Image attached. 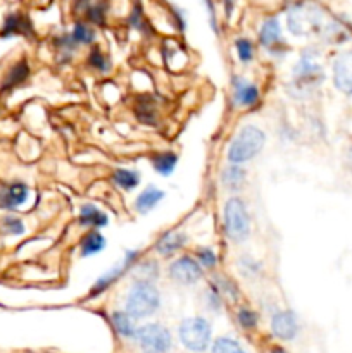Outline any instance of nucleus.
<instances>
[{"label": "nucleus", "mask_w": 352, "mask_h": 353, "mask_svg": "<svg viewBox=\"0 0 352 353\" xmlns=\"http://www.w3.org/2000/svg\"><path fill=\"white\" fill-rule=\"evenodd\" d=\"M159 302H161V296H159L157 288L152 285V281L138 279L128 293L126 312L133 319H141V317L154 314L157 310Z\"/></svg>", "instance_id": "obj_1"}, {"label": "nucleus", "mask_w": 352, "mask_h": 353, "mask_svg": "<svg viewBox=\"0 0 352 353\" xmlns=\"http://www.w3.org/2000/svg\"><path fill=\"white\" fill-rule=\"evenodd\" d=\"M266 137L259 128L245 126L238 131L235 140L231 141L228 148V161L231 164H242V162L251 161L252 157L259 154L264 147Z\"/></svg>", "instance_id": "obj_2"}, {"label": "nucleus", "mask_w": 352, "mask_h": 353, "mask_svg": "<svg viewBox=\"0 0 352 353\" xmlns=\"http://www.w3.org/2000/svg\"><path fill=\"white\" fill-rule=\"evenodd\" d=\"M224 231L233 241H244L251 231V217L240 199H230L224 205Z\"/></svg>", "instance_id": "obj_3"}, {"label": "nucleus", "mask_w": 352, "mask_h": 353, "mask_svg": "<svg viewBox=\"0 0 352 353\" xmlns=\"http://www.w3.org/2000/svg\"><path fill=\"white\" fill-rule=\"evenodd\" d=\"M179 340L188 350L204 352L211 343V326L202 317H190L179 326Z\"/></svg>", "instance_id": "obj_4"}, {"label": "nucleus", "mask_w": 352, "mask_h": 353, "mask_svg": "<svg viewBox=\"0 0 352 353\" xmlns=\"http://www.w3.org/2000/svg\"><path fill=\"white\" fill-rule=\"evenodd\" d=\"M323 79L324 74L321 65L314 61L313 55L304 54L299 64H297L295 71H293V88L297 92H311L313 88L320 86L323 83Z\"/></svg>", "instance_id": "obj_5"}, {"label": "nucleus", "mask_w": 352, "mask_h": 353, "mask_svg": "<svg viewBox=\"0 0 352 353\" xmlns=\"http://www.w3.org/2000/svg\"><path fill=\"white\" fill-rule=\"evenodd\" d=\"M135 338L145 353H164L171 347V334L159 324H147L137 330Z\"/></svg>", "instance_id": "obj_6"}, {"label": "nucleus", "mask_w": 352, "mask_h": 353, "mask_svg": "<svg viewBox=\"0 0 352 353\" xmlns=\"http://www.w3.org/2000/svg\"><path fill=\"white\" fill-rule=\"evenodd\" d=\"M289 30L297 37H307L316 33L321 28V12L320 10L307 9L304 6H295L289 12Z\"/></svg>", "instance_id": "obj_7"}, {"label": "nucleus", "mask_w": 352, "mask_h": 353, "mask_svg": "<svg viewBox=\"0 0 352 353\" xmlns=\"http://www.w3.org/2000/svg\"><path fill=\"white\" fill-rule=\"evenodd\" d=\"M169 278L182 285H193L202 278V268L192 257H179L169 265Z\"/></svg>", "instance_id": "obj_8"}, {"label": "nucleus", "mask_w": 352, "mask_h": 353, "mask_svg": "<svg viewBox=\"0 0 352 353\" xmlns=\"http://www.w3.org/2000/svg\"><path fill=\"white\" fill-rule=\"evenodd\" d=\"M333 83L345 95H352V50H345L333 61Z\"/></svg>", "instance_id": "obj_9"}, {"label": "nucleus", "mask_w": 352, "mask_h": 353, "mask_svg": "<svg viewBox=\"0 0 352 353\" xmlns=\"http://www.w3.org/2000/svg\"><path fill=\"white\" fill-rule=\"evenodd\" d=\"M138 257H140V250L128 252L126 257H124V261H123V264H117L116 268L109 269V271H107L106 274H104L102 278L95 283V285H93L92 292L90 293L95 296V295H100L102 292H106L107 288H110V285H113V283H116L121 276H124V272H126L128 269L135 264V262H137Z\"/></svg>", "instance_id": "obj_10"}, {"label": "nucleus", "mask_w": 352, "mask_h": 353, "mask_svg": "<svg viewBox=\"0 0 352 353\" xmlns=\"http://www.w3.org/2000/svg\"><path fill=\"white\" fill-rule=\"evenodd\" d=\"M30 190L24 183L14 181L0 186V207L2 209H17L28 200Z\"/></svg>", "instance_id": "obj_11"}, {"label": "nucleus", "mask_w": 352, "mask_h": 353, "mask_svg": "<svg viewBox=\"0 0 352 353\" xmlns=\"http://www.w3.org/2000/svg\"><path fill=\"white\" fill-rule=\"evenodd\" d=\"M31 34H33L31 21L23 14H9L3 21L2 30H0V38L31 37Z\"/></svg>", "instance_id": "obj_12"}, {"label": "nucleus", "mask_w": 352, "mask_h": 353, "mask_svg": "<svg viewBox=\"0 0 352 353\" xmlns=\"http://www.w3.org/2000/svg\"><path fill=\"white\" fill-rule=\"evenodd\" d=\"M271 331L275 336L282 338V340H292V338H295L297 331H299V324H297L293 312L286 310V312L275 314L271 319Z\"/></svg>", "instance_id": "obj_13"}, {"label": "nucleus", "mask_w": 352, "mask_h": 353, "mask_svg": "<svg viewBox=\"0 0 352 353\" xmlns=\"http://www.w3.org/2000/svg\"><path fill=\"white\" fill-rule=\"evenodd\" d=\"M259 41L262 47L269 48V50H275L276 45L282 43V28H280L276 17H268L262 23L261 31H259Z\"/></svg>", "instance_id": "obj_14"}, {"label": "nucleus", "mask_w": 352, "mask_h": 353, "mask_svg": "<svg viewBox=\"0 0 352 353\" xmlns=\"http://www.w3.org/2000/svg\"><path fill=\"white\" fill-rule=\"evenodd\" d=\"M235 85V102L240 103L244 107H252L257 103L259 100V90L255 85H251L245 79L235 78L233 79Z\"/></svg>", "instance_id": "obj_15"}, {"label": "nucleus", "mask_w": 352, "mask_h": 353, "mask_svg": "<svg viewBox=\"0 0 352 353\" xmlns=\"http://www.w3.org/2000/svg\"><path fill=\"white\" fill-rule=\"evenodd\" d=\"M28 76H30V64H28L26 59H23V61L16 62V64L9 69V72H7L6 78H3L2 92H7V90H12L16 88V86L23 85L28 79Z\"/></svg>", "instance_id": "obj_16"}, {"label": "nucleus", "mask_w": 352, "mask_h": 353, "mask_svg": "<svg viewBox=\"0 0 352 353\" xmlns=\"http://www.w3.org/2000/svg\"><path fill=\"white\" fill-rule=\"evenodd\" d=\"M185 243H186V234L179 233V231H175V233H166L164 236L159 238L155 248H157V252L161 255L169 257V255L175 254L176 250H179Z\"/></svg>", "instance_id": "obj_17"}, {"label": "nucleus", "mask_w": 352, "mask_h": 353, "mask_svg": "<svg viewBox=\"0 0 352 353\" xmlns=\"http://www.w3.org/2000/svg\"><path fill=\"white\" fill-rule=\"evenodd\" d=\"M79 224L81 226H92V228H104L109 224L106 214L100 209H97L92 203H85L79 210Z\"/></svg>", "instance_id": "obj_18"}, {"label": "nucleus", "mask_w": 352, "mask_h": 353, "mask_svg": "<svg viewBox=\"0 0 352 353\" xmlns=\"http://www.w3.org/2000/svg\"><path fill=\"white\" fill-rule=\"evenodd\" d=\"M162 199H164V192H161V190L155 188V186H148L147 190H144V192L138 195L137 202H135V209L140 214H147L150 212Z\"/></svg>", "instance_id": "obj_19"}, {"label": "nucleus", "mask_w": 352, "mask_h": 353, "mask_svg": "<svg viewBox=\"0 0 352 353\" xmlns=\"http://www.w3.org/2000/svg\"><path fill=\"white\" fill-rule=\"evenodd\" d=\"M81 248V257H90V255H97L106 248V238L99 233V231H90L79 243Z\"/></svg>", "instance_id": "obj_20"}, {"label": "nucleus", "mask_w": 352, "mask_h": 353, "mask_svg": "<svg viewBox=\"0 0 352 353\" xmlns=\"http://www.w3.org/2000/svg\"><path fill=\"white\" fill-rule=\"evenodd\" d=\"M113 326L116 327L117 333L124 338H135L137 334V327H135L133 317L130 316L128 312H113Z\"/></svg>", "instance_id": "obj_21"}, {"label": "nucleus", "mask_w": 352, "mask_h": 353, "mask_svg": "<svg viewBox=\"0 0 352 353\" xmlns=\"http://www.w3.org/2000/svg\"><path fill=\"white\" fill-rule=\"evenodd\" d=\"M176 164H178V157L173 152H164V154H157L152 157V165L161 176L171 174L175 171Z\"/></svg>", "instance_id": "obj_22"}, {"label": "nucleus", "mask_w": 352, "mask_h": 353, "mask_svg": "<svg viewBox=\"0 0 352 353\" xmlns=\"http://www.w3.org/2000/svg\"><path fill=\"white\" fill-rule=\"evenodd\" d=\"M113 179L119 188L130 192L140 185V172L130 171V169H117V171H114Z\"/></svg>", "instance_id": "obj_23"}, {"label": "nucleus", "mask_w": 352, "mask_h": 353, "mask_svg": "<svg viewBox=\"0 0 352 353\" xmlns=\"http://www.w3.org/2000/svg\"><path fill=\"white\" fill-rule=\"evenodd\" d=\"M238 165H240V164L228 165V168L223 171V176H221L224 186H226V188H230V190H235V192H238V190L242 188V185H244V181H245V172L242 171Z\"/></svg>", "instance_id": "obj_24"}, {"label": "nucleus", "mask_w": 352, "mask_h": 353, "mask_svg": "<svg viewBox=\"0 0 352 353\" xmlns=\"http://www.w3.org/2000/svg\"><path fill=\"white\" fill-rule=\"evenodd\" d=\"M71 37L76 43L90 45L93 43V40H95V31H93V28L88 26V24L76 23L75 28H72Z\"/></svg>", "instance_id": "obj_25"}, {"label": "nucleus", "mask_w": 352, "mask_h": 353, "mask_svg": "<svg viewBox=\"0 0 352 353\" xmlns=\"http://www.w3.org/2000/svg\"><path fill=\"white\" fill-rule=\"evenodd\" d=\"M0 231L3 234H12V236H19L24 233V224L23 221L17 219L14 216H7L0 221Z\"/></svg>", "instance_id": "obj_26"}, {"label": "nucleus", "mask_w": 352, "mask_h": 353, "mask_svg": "<svg viewBox=\"0 0 352 353\" xmlns=\"http://www.w3.org/2000/svg\"><path fill=\"white\" fill-rule=\"evenodd\" d=\"M213 353H245L244 348L230 338H217L213 345Z\"/></svg>", "instance_id": "obj_27"}, {"label": "nucleus", "mask_w": 352, "mask_h": 353, "mask_svg": "<svg viewBox=\"0 0 352 353\" xmlns=\"http://www.w3.org/2000/svg\"><path fill=\"white\" fill-rule=\"evenodd\" d=\"M106 14H107L106 2L93 3V6H90L88 10H86V16H88L90 23L99 24V26H104V23H106Z\"/></svg>", "instance_id": "obj_28"}, {"label": "nucleus", "mask_w": 352, "mask_h": 353, "mask_svg": "<svg viewBox=\"0 0 352 353\" xmlns=\"http://www.w3.org/2000/svg\"><path fill=\"white\" fill-rule=\"evenodd\" d=\"M235 47H237V54L240 62L247 64V62L252 61V57H254V47H252L251 40H247V38H238Z\"/></svg>", "instance_id": "obj_29"}, {"label": "nucleus", "mask_w": 352, "mask_h": 353, "mask_svg": "<svg viewBox=\"0 0 352 353\" xmlns=\"http://www.w3.org/2000/svg\"><path fill=\"white\" fill-rule=\"evenodd\" d=\"M88 64L92 65L93 69H97V71H102V72H106L107 69H109V62H107L106 55L102 54V50H100L99 47H95L92 52H90Z\"/></svg>", "instance_id": "obj_30"}, {"label": "nucleus", "mask_w": 352, "mask_h": 353, "mask_svg": "<svg viewBox=\"0 0 352 353\" xmlns=\"http://www.w3.org/2000/svg\"><path fill=\"white\" fill-rule=\"evenodd\" d=\"M197 259H199L200 265H204V268H214L217 262L216 254L207 247L199 248V250H197Z\"/></svg>", "instance_id": "obj_31"}, {"label": "nucleus", "mask_w": 352, "mask_h": 353, "mask_svg": "<svg viewBox=\"0 0 352 353\" xmlns=\"http://www.w3.org/2000/svg\"><path fill=\"white\" fill-rule=\"evenodd\" d=\"M238 323L245 330H252L257 324V314L252 312L251 309H240V312H238Z\"/></svg>", "instance_id": "obj_32"}, {"label": "nucleus", "mask_w": 352, "mask_h": 353, "mask_svg": "<svg viewBox=\"0 0 352 353\" xmlns=\"http://www.w3.org/2000/svg\"><path fill=\"white\" fill-rule=\"evenodd\" d=\"M130 23H131V26L133 28H137V30H140V31H145V33H147V21L144 19V12H141V7L140 6H137L133 9V12H131V17H130Z\"/></svg>", "instance_id": "obj_33"}, {"label": "nucleus", "mask_w": 352, "mask_h": 353, "mask_svg": "<svg viewBox=\"0 0 352 353\" xmlns=\"http://www.w3.org/2000/svg\"><path fill=\"white\" fill-rule=\"evenodd\" d=\"M204 3H206V9H207V12H209L211 28H213L214 33H219V30H217V26H216V10H214L213 0H204Z\"/></svg>", "instance_id": "obj_34"}, {"label": "nucleus", "mask_w": 352, "mask_h": 353, "mask_svg": "<svg viewBox=\"0 0 352 353\" xmlns=\"http://www.w3.org/2000/svg\"><path fill=\"white\" fill-rule=\"evenodd\" d=\"M233 2L235 0H224V14H226V17L231 16V10H233Z\"/></svg>", "instance_id": "obj_35"}, {"label": "nucleus", "mask_w": 352, "mask_h": 353, "mask_svg": "<svg viewBox=\"0 0 352 353\" xmlns=\"http://www.w3.org/2000/svg\"><path fill=\"white\" fill-rule=\"evenodd\" d=\"M271 353H286V352L282 350V348H273Z\"/></svg>", "instance_id": "obj_36"}, {"label": "nucleus", "mask_w": 352, "mask_h": 353, "mask_svg": "<svg viewBox=\"0 0 352 353\" xmlns=\"http://www.w3.org/2000/svg\"><path fill=\"white\" fill-rule=\"evenodd\" d=\"M349 161H351V165H352V150H351V157H349Z\"/></svg>", "instance_id": "obj_37"}]
</instances>
